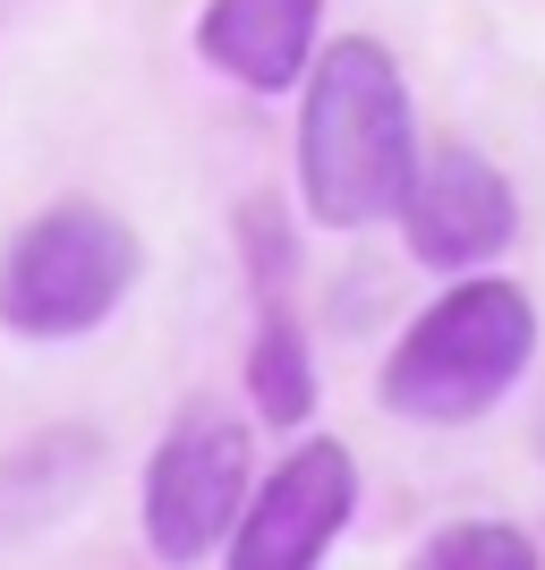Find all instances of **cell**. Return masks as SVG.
<instances>
[{
  "mask_svg": "<svg viewBox=\"0 0 545 570\" xmlns=\"http://www.w3.org/2000/svg\"><path fill=\"white\" fill-rule=\"evenodd\" d=\"M315 18H324V0H214L196 18V51L239 86L282 95L315 60Z\"/></svg>",
  "mask_w": 545,
  "mask_h": 570,
  "instance_id": "7",
  "label": "cell"
},
{
  "mask_svg": "<svg viewBox=\"0 0 545 570\" xmlns=\"http://www.w3.org/2000/svg\"><path fill=\"white\" fill-rule=\"evenodd\" d=\"M427 570H537V537L512 520H451L418 553Z\"/></svg>",
  "mask_w": 545,
  "mask_h": 570,
  "instance_id": "9",
  "label": "cell"
},
{
  "mask_svg": "<svg viewBox=\"0 0 545 570\" xmlns=\"http://www.w3.org/2000/svg\"><path fill=\"white\" fill-rule=\"evenodd\" d=\"M537 460H545V409H537Z\"/></svg>",
  "mask_w": 545,
  "mask_h": 570,
  "instance_id": "10",
  "label": "cell"
},
{
  "mask_svg": "<svg viewBox=\"0 0 545 570\" xmlns=\"http://www.w3.org/2000/svg\"><path fill=\"white\" fill-rule=\"evenodd\" d=\"M409 170H418V119H409L401 69H392L383 43L341 35L315 60L308 111H299V188H308V214L332 222V230L383 222L401 205Z\"/></svg>",
  "mask_w": 545,
  "mask_h": 570,
  "instance_id": "1",
  "label": "cell"
},
{
  "mask_svg": "<svg viewBox=\"0 0 545 570\" xmlns=\"http://www.w3.org/2000/svg\"><path fill=\"white\" fill-rule=\"evenodd\" d=\"M137 230L111 205H51L0 256V324L26 341H77L137 289Z\"/></svg>",
  "mask_w": 545,
  "mask_h": 570,
  "instance_id": "3",
  "label": "cell"
},
{
  "mask_svg": "<svg viewBox=\"0 0 545 570\" xmlns=\"http://www.w3.org/2000/svg\"><path fill=\"white\" fill-rule=\"evenodd\" d=\"M247 392H256V409L273 417V426H308V409H315V357H308V341H299V324H290L282 307H264L256 357H247Z\"/></svg>",
  "mask_w": 545,
  "mask_h": 570,
  "instance_id": "8",
  "label": "cell"
},
{
  "mask_svg": "<svg viewBox=\"0 0 545 570\" xmlns=\"http://www.w3.org/2000/svg\"><path fill=\"white\" fill-rule=\"evenodd\" d=\"M350 511H358V460L341 443H299L264 494L239 502L231 570H315L324 546L350 528Z\"/></svg>",
  "mask_w": 545,
  "mask_h": 570,
  "instance_id": "6",
  "label": "cell"
},
{
  "mask_svg": "<svg viewBox=\"0 0 545 570\" xmlns=\"http://www.w3.org/2000/svg\"><path fill=\"white\" fill-rule=\"evenodd\" d=\"M401 230H409V256L435 264V273H477L495 264L512 238H520V196L486 154L469 145H444V154H418L401 188Z\"/></svg>",
  "mask_w": 545,
  "mask_h": 570,
  "instance_id": "5",
  "label": "cell"
},
{
  "mask_svg": "<svg viewBox=\"0 0 545 570\" xmlns=\"http://www.w3.org/2000/svg\"><path fill=\"white\" fill-rule=\"evenodd\" d=\"M239 502H247V426L214 401H188L145 469V537L163 562H205L231 546Z\"/></svg>",
  "mask_w": 545,
  "mask_h": 570,
  "instance_id": "4",
  "label": "cell"
},
{
  "mask_svg": "<svg viewBox=\"0 0 545 570\" xmlns=\"http://www.w3.org/2000/svg\"><path fill=\"white\" fill-rule=\"evenodd\" d=\"M537 357V307L520 282H460L444 289L418 324L401 333V350L383 357V409L409 426H469L528 375Z\"/></svg>",
  "mask_w": 545,
  "mask_h": 570,
  "instance_id": "2",
  "label": "cell"
}]
</instances>
